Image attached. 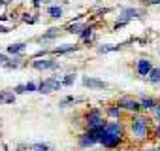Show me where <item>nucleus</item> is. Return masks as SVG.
<instances>
[{"label":"nucleus","mask_w":160,"mask_h":151,"mask_svg":"<svg viewBox=\"0 0 160 151\" xmlns=\"http://www.w3.org/2000/svg\"><path fill=\"white\" fill-rule=\"evenodd\" d=\"M60 87H62V83H60L57 78H49V80H45V81H42V83L38 85V91H40V93H43V95H47V93L58 91Z\"/></svg>","instance_id":"obj_1"},{"label":"nucleus","mask_w":160,"mask_h":151,"mask_svg":"<svg viewBox=\"0 0 160 151\" xmlns=\"http://www.w3.org/2000/svg\"><path fill=\"white\" fill-rule=\"evenodd\" d=\"M132 132L136 138H145L147 136V119L145 117H138L134 123H132Z\"/></svg>","instance_id":"obj_2"},{"label":"nucleus","mask_w":160,"mask_h":151,"mask_svg":"<svg viewBox=\"0 0 160 151\" xmlns=\"http://www.w3.org/2000/svg\"><path fill=\"white\" fill-rule=\"evenodd\" d=\"M87 123H89V128L104 127V125H106V121H104V119H102V115H100V110L91 112V113H89V117H87Z\"/></svg>","instance_id":"obj_3"},{"label":"nucleus","mask_w":160,"mask_h":151,"mask_svg":"<svg viewBox=\"0 0 160 151\" xmlns=\"http://www.w3.org/2000/svg\"><path fill=\"white\" fill-rule=\"evenodd\" d=\"M119 108H126V110L138 112V110H139V102H136L132 96H122V98L119 100Z\"/></svg>","instance_id":"obj_4"},{"label":"nucleus","mask_w":160,"mask_h":151,"mask_svg":"<svg viewBox=\"0 0 160 151\" xmlns=\"http://www.w3.org/2000/svg\"><path fill=\"white\" fill-rule=\"evenodd\" d=\"M83 85L89 87V89H106L108 87L106 81H100V80H94V78H85L83 80Z\"/></svg>","instance_id":"obj_5"},{"label":"nucleus","mask_w":160,"mask_h":151,"mask_svg":"<svg viewBox=\"0 0 160 151\" xmlns=\"http://www.w3.org/2000/svg\"><path fill=\"white\" fill-rule=\"evenodd\" d=\"M58 64L55 60H36L34 62V68L36 70H47V68H57Z\"/></svg>","instance_id":"obj_6"},{"label":"nucleus","mask_w":160,"mask_h":151,"mask_svg":"<svg viewBox=\"0 0 160 151\" xmlns=\"http://www.w3.org/2000/svg\"><path fill=\"white\" fill-rule=\"evenodd\" d=\"M151 68H152V64L149 62V60H139L138 62V72H139V76H147L149 72H151Z\"/></svg>","instance_id":"obj_7"},{"label":"nucleus","mask_w":160,"mask_h":151,"mask_svg":"<svg viewBox=\"0 0 160 151\" xmlns=\"http://www.w3.org/2000/svg\"><path fill=\"white\" fill-rule=\"evenodd\" d=\"M0 100H2L4 104H12V102H15V93L2 91V93H0Z\"/></svg>","instance_id":"obj_8"},{"label":"nucleus","mask_w":160,"mask_h":151,"mask_svg":"<svg viewBox=\"0 0 160 151\" xmlns=\"http://www.w3.org/2000/svg\"><path fill=\"white\" fill-rule=\"evenodd\" d=\"M139 108H145V110H154V108H156V102H154L152 98L143 96V98H141V102H139Z\"/></svg>","instance_id":"obj_9"},{"label":"nucleus","mask_w":160,"mask_h":151,"mask_svg":"<svg viewBox=\"0 0 160 151\" xmlns=\"http://www.w3.org/2000/svg\"><path fill=\"white\" fill-rule=\"evenodd\" d=\"M79 143H81V145H83V147H91V145H94V143H96V142H94V140H92V138H91V134H89V132H87V134H83V136H81V138H79Z\"/></svg>","instance_id":"obj_10"},{"label":"nucleus","mask_w":160,"mask_h":151,"mask_svg":"<svg viewBox=\"0 0 160 151\" xmlns=\"http://www.w3.org/2000/svg\"><path fill=\"white\" fill-rule=\"evenodd\" d=\"M147 76H149V80H151L152 83H158V81H160V68H151V72H149Z\"/></svg>","instance_id":"obj_11"},{"label":"nucleus","mask_w":160,"mask_h":151,"mask_svg":"<svg viewBox=\"0 0 160 151\" xmlns=\"http://www.w3.org/2000/svg\"><path fill=\"white\" fill-rule=\"evenodd\" d=\"M72 49H75V45H73V44H64V45L57 47V49H55V53L62 55V53H68V51H72Z\"/></svg>","instance_id":"obj_12"},{"label":"nucleus","mask_w":160,"mask_h":151,"mask_svg":"<svg viewBox=\"0 0 160 151\" xmlns=\"http://www.w3.org/2000/svg\"><path fill=\"white\" fill-rule=\"evenodd\" d=\"M25 49V44H12L10 47H8V53H12V55H15V53H19V51H23Z\"/></svg>","instance_id":"obj_13"},{"label":"nucleus","mask_w":160,"mask_h":151,"mask_svg":"<svg viewBox=\"0 0 160 151\" xmlns=\"http://www.w3.org/2000/svg\"><path fill=\"white\" fill-rule=\"evenodd\" d=\"M49 15L51 17H62V8H58V6L49 8Z\"/></svg>","instance_id":"obj_14"},{"label":"nucleus","mask_w":160,"mask_h":151,"mask_svg":"<svg viewBox=\"0 0 160 151\" xmlns=\"http://www.w3.org/2000/svg\"><path fill=\"white\" fill-rule=\"evenodd\" d=\"M83 30V25L81 23H75V25H70V29H68V32H72V34H79Z\"/></svg>","instance_id":"obj_15"},{"label":"nucleus","mask_w":160,"mask_h":151,"mask_svg":"<svg viewBox=\"0 0 160 151\" xmlns=\"http://www.w3.org/2000/svg\"><path fill=\"white\" fill-rule=\"evenodd\" d=\"M73 81H75V76H73V74H68V76H66V78H64L60 83H62V85H72Z\"/></svg>","instance_id":"obj_16"},{"label":"nucleus","mask_w":160,"mask_h":151,"mask_svg":"<svg viewBox=\"0 0 160 151\" xmlns=\"http://www.w3.org/2000/svg\"><path fill=\"white\" fill-rule=\"evenodd\" d=\"M32 149H36V151H47V149H49V145H47V143H34V145H32Z\"/></svg>","instance_id":"obj_17"},{"label":"nucleus","mask_w":160,"mask_h":151,"mask_svg":"<svg viewBox=\"0 0 160 151\" xmlns=\"http://www.w3.org/2000/svg\"><path fill=\"white\" fill-rule=\"evenodd\" d=\"M111 49H117V45H102V47H98V53H108Z\"/></svg>","instance_id":"obj_18"},{"label":"nucleus","mask_w":160,"mask_h":151,"mask_svg":"<svg viewBox=\"0 0 160 151\" xmlns=\"http://www.w3.org/2000/svg\"><path fill=\"white\" fill-rule=\"evenodd\" d=\"M108 113H109L111 117H119V115H121V108H109Z\"/></svg>","instance_id":"obj_19"},{"label":"nucleus","mask_w":160,"mask_h":151,"mask_svg":"<svg viewBox=\"0 0 160 151\" xmlns=\"http://www.w3.org/2000/svg\"><path fill=\"white\" fill-rule=\"evenodd\" d=\"M36 89H38V87H36V83H32V81L25 85V91H27V93H32V91H36Z\"/></svg>","instance_id":"obj_20"},{"label":"nucleus","mask_w":160,"mask_h":151,"mask_svg":"<svg viewBox=\"0 0 160 151\" xmlns=\"http://www.w3.org/2000/svg\"><path fill=\"white\" fill-rule=\"evenodd\" d=\"M91 32H92V29H89V27H83V32H81V38H89V36H91Z\"/></svg>","instance_id":"obj_21"},{"label":"nucleus","mask_w":160,"mask_h":151,"mask_svg":"<svg viewBox=\"0 0 160 151\" xmlns=\"http://www.w3.org/2000/svg\"><path fill=\"white\" fill-rule=\"evenodd\" d=\"M58 32H60V30H58V29H51V32H47V34H45V36H43V38H45V40H47V38H53V36H57V34H58Z\"/></svg>","instance_id":"obj_22"},{"label":"nucleus","mask_w":160,"mask_h":151,"mask_svg":"<svg viewBox=\"0 0 160 151\" xmlns=\"http://www.w3.org/2000/svg\"><path fill=\"white\" fill-rule=\"evenodd\" d=\"M15 93H17V95H21V93H27V91H25V85H17V87H15Z\"/></svg>","instance_id":"obj_23"},{"label":"nucleus","mask_w":160,"mask_h":151,"mask_svg":"<svg viewBox=\"0 0 160 151\" xmlns=\"http://www.w3.org/2000/svg\"><path fill=\"white\" fill-rule=\"evenodd\" d=\"M6 60H8V57H6V55H4V53H0V64H4V62H6Z\"/></svg>","instance_id":"obj_24"},{"label":"nucleus","mask_w":160,"mask_h":151,"mask_svg":"<svg viewBox=\"0 0 160 151\" xmlns=\"http://www.w3.org/2000/svg\"><path fill=\"white\" fill-rule=\"evenodd\" d=\"M42 2H47V0H34V4H36V6H40Z\"/></svg>","instance_id":"obj_25"},{"label":"nucleus","mask_w":160,"mask_h":151,"mask_svg":"<svg viewBox=\"0 0 160 151\" xmlns=\"http://www.w3.org/2000/svg\"><path fill=\"white\" fill-rule=\"evenodd\" d=\"M154 110H156V117H158V119H160V106H156V108H154Z\"/></svg>","instance_id":"obj_26"},{"label":"nucleus","mask_w":160,"mask_h":151,"mask_svg":"<svg viewBox=\"0 0 160 151\" xmlns=\"http://www.w3.org/2000/svg\"><path fill=\"white\" fill-rule=\"evenodd\" d=\"M156 136H160V127H158V130H156Z\"/></svg>","instance_id":"obj_27"},{"label":"nucleus","mask_w":160,"mask_h":151,"mask_svg":"<svg viewBox=\"0 0 160 151\" xmlns=\"http://www.w3.org/2000/svg\"><path fill=\"white\" fill-rule=\"evenodd\" d=\"M149 151H160V149H149Z\"/></svg>","instance_id":"obj_28"},{"label":"nucleus","mask_w":160,"mask_h":151,"mask_svg":"<svg viewBox=\"0 0 160 151\" xmlns=\"http://www.w3.org/2000/svg\"><path fill=\"white\" fill-rule=\"evenodd\" d=\"M4 2H10V0H2V4H4Z\"/></svg>","instance_id":"obj_29"},{"label":"nucleus","mask_w":160,"mask_h":151,"mask_svg":"<svg viewBox=\"0 0 160 151\" xmlns=\"http://www.w3.org/2000/svg\"><path fill=\"white\" fill-rule=\"evenodd\" d=\"M0 6H2V2H0Z\"/></svg>","instance_id":"obj_30"},{"label":"nucleus","mask_w":160,"mask_h":151,"mask_svg":"<svg viewBox=\"0 0 160 151\" xmlns=\"http://www.w3.org/2000/svg\"><path fill=\"white\" fill-rule=\"evenodd\" d=\"M0 104H2V100H0Z\"/></svg>","instance_id":"obj_31"}]
</instances>
